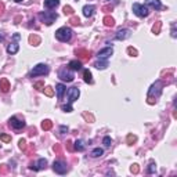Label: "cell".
Wrapping results in <instances>:
<instances>
[{
    "instance_id": "obj_40",
    "label": "cell",
    "mask_w": 177,
    "mask_h": 177,
    "mask_svg": "<svg viewBox=\"0 0 177 177\" xmlns=\"http://www.w3.org/2000/svg\"><path fill=\"white\" fill-rule=\"evenodd\" d=\"M20 148H21V150H25V148H26V141L24 140V138L20 140Z\"/></svg>"
},
{
    "instance_id": "obj_35",
    "label": "cell",
    "mask_w": 177,
    "mask_h": 177,
    "mask_svg": "<svg viewBox=\"0 0 177 177\" xmlns=\"http://www.w3.org/2000/svg\"><path fill=\"white\" fill-rule=\"evenodd\" d=\"M63 111H64V112H72L73 108H72V105H71V104H67V105H64V107H63Z\"/></svg>"
},
{
    "instance_id": "obj_19",
    "label": "cell",
    "mask_w": 177,
    "mask_h": 177,
    "mask_svg": "<svg viewBox=\"0 0 177 177\" xmlns=\"http://www.w3.org/2000/svg\"><path fill=\"white\" fill-rule=\"evenodd\" d=\"M0 88H1L3 93H7V91L10 90V82H8L7 79H1V80H0Z\"/></svg>"
},
{
    "instance_id": "obj_37",
    "label": "cell",
    "mask_w": 177,
    "mask_h": 177,
    "mask_svg": "<svg viewBox=\"0 0 177 177\" xmlns=\"http://www.w3.org/2000/svg\"><path fill=\"white\" fill-rule=\"evenodd\" d=\"M127 53H129L130 55H133V57H136V55L138 54V53H137V50H134L133 47H129V48H127Z\"/></svg>"
},
{
    "instance_id": "obj_1",
    "label": "cell",
    "mask_w": 177,
    "mask_h": 177,
    "mask_svg": "<svg viewBox=\"0 0 177 177\" xmlns=\"http://www.w3.org/2000/svg\"><path fill=\"white\" fill-rule=\"evenodd\" d=\"M72 35L73 32L71 28H68V26H63V28H60L55 31V37H57L60 42H69L71 39H72Z\"/></svg>"
},
{
    "instance_id": "obj_41",
    "label": "cell",
    "mask_w": 177,
    "mask_h": 177,
    "mask_svg": "<svg viewBox=\"0 0 177 177\" xmlns=\"http://www.w3.org/2000/svg\"><path fill=\"white\" fill-rule=\"evenodd\" d=\"M60 133H61V134L68 133V127H67V126H60Z\"/></svg>"
},
{
    "instance_id": "obj_38",
    "label": "cell",
    "mask_w": 177,
    "mask_h": 177,
    "mask_svg": "<svg viewBox=\"0 0 177 177\" xmlns=\"http://www.w3.org/2000/svg\"><path fill=\"white\" fill-rule=\"evenodd\" d=\"M69 22H71V24H73V25H78L79 22V18L78 17H71V20H69Z\"/></svg>"
},
{
    "instance_id": "obj_28",
    "label": "cell",
    "mask_w": 177,
    "mask_h": 177,
    "mask_svg": "<svg viewBox=\"0 0 177 177\" xmlns=\"http://www.w3.org/2000/svg\"><path fill=\"white\" fill-rule=\"evenodd\" d=\"M29 42L33 43L35 46H37V44L40 43V37H39V36H35V35H32V36L29 37Z\"/></svg>"
},
{
    "instance_id": "obj_18",
    "label": "cell",
    "mask_w": 177,
    "mask_h": 177,
    "mask_svg": "<svg viewBox=\"0 0 177 177\" xmlns=\"http://www.w3.org/2000/svg\"><path fill=\"white\" fill-rule=\"evenodd\" d=\"M58 4H60V0H44V8L47 10L55 8Z\"/></svg>"
},
{
    "instance_id": "obj_9",
    "label": "cell",
    "mask_w": 177,
    "mask_h": 177,
    "mask_svg": "<svg viewBox=\"0 0 177 177\" xmlns=\"http://www.w3.org/2000/svg\"><path fill=\"white\" fill-rule=\"evenodd\" d=\"M112 54H114V48L112 47H105V48H103V50H100L97 53V57H98V60H108Z\"/></svg>"
},
{
    "instance_id": "obj_31",
    "label": "cell",
    "mask_w": 177,
    "mask_h": 177,
    "mask_svg": "<svg viewBox=\"0 0 177 177\" xmlns=\"http://www.w3.org/2000/svg\"><path fill=\"white\" fill-rule=\"evenodd\" d=\"M64 14H65V15H72L73 14V8L72 7H71V6H65V7H64Z\"/></svg>"
},
{
    "instance_id": "obj_14",
    "label": "cell",
    "mask_w": 177,
    "mask_h": 177,
    "mask_svg": "<svg viewBox=\"0 0 177 177\" xmlns=\"http://www.w3.org/2000/svg\"><path fill=\"white\" fill-rule=\"evenodd\" d=\"M82 61H78V60H72V61H69L68 64V68L71 69V71H80L82 69Z\"/></svg>"
},
{
    "instance_id": "obj_42",
    "label": "cell",
    "mask_w": 177,
    "mask_h": 177,
    "mask_svg": "<svg viewBox=\"0 0 177 177\" xmlns=\"http://www.w3.org/2000/svg\"><path fill=\"white\" fill-rule=\"evenodd\" d=\"M177 36V32H176V25L172 24V37H176Z\"/></svg>"
},
{
    "instance_id": "obj_33",
    "label": "cell",
    "mask_w": 177,
    "mask_h": 177,
    "mask_svg": "<svg viewBox=\"0 0 177 177\" xmlns=\"http://www.w3.org/2000/svg\"><path fill=\"white\" fill-rule=\"evenodd\" d=\"M0 140L4 141V143H10V141H11V137H10L8 134H1V136H0Z\"/></svg>"
},
{
    "instance_id": "obj_3",
    "label": "cell",
    "mask_w": 177,
    "mask_h": 177,
    "mask_svg": "<svg viewBox=\"0 0 177 177\" xmlns=\"http://www.w3.org/2000/svg\"><path fill=\"white\" fill-rule=\"evenodd\" d=\"M48 67H47L46 64H37L36 67H33V69L29 73V76L31 78H36V76H44L48 73Z\"/></svg>"
},
{
    "instance_id": "obj_16",
    "label": "cell",
    "mask_w": 177,
    "mask_h": 177,
    "mask_svg": "<svg viewBox=\"0 0 177 177\" xmlns=\"http://www.w3.org/2000/svg\"><path fill=\"white\" fill-rule=\"evenodd\" d=\"M94 11H96V6L94 4H87L83 7V15L84 17H91L94 14Z\"/></svg>"
},
{
    "instance_id": "obj_27",
    "label": "cell",
    "mask_w": 177,
    "mask_h": 177,
    "mask_svg": "<svg viewBox=\"0 0 177 177\" xmlns=\"http://www.w3.org/2000/svg\"><path fill=\"white\" fill-rule=\"evenodd\" d=\"M103 144H104V147H111V144H112V140H111L110 136H105L104 138H103Z\"/></svg>"
},
{
    "instance_id": "obj_29",
    "label": "cell",
    "mask_w": 177,
    "mask_h": 177,
    "mask_svg": "<svg viewBox=\"0 0 177 177\" xmlns=\"http://www.w3.org/2000/svg\"><path fill=\"white\" fill-rule=\"evenodd\" d=\"M147 172L150 173V174H152V173L156 172V165L154 163V162H151V163L148 165V169H147Z\"/></svg>"
},
{
    "instance_id": "obj_30",
    "label": "cell",
    "mask_w": 177,
    "mask_h": 177,
    "mask_svg": "<svg viewBox=\"0 0 177 177\" xmlns=\"http://www.w3.org/2000/svg\"><path fill=\"white\" fill-rule=\"evenodd\" d=\"M161 26H162L161 22H156L155 25H154V28H152V32H154L155 35H158V33L161 32Z\"/></svg>"
},
{
    "instance_id": "obj_7",
    "label": "cell",
    "mask_w": 177,
    "mask_h": 177,
    "mask_svg": "<svg viewBox=\"0 0 177 177\" xmlns=\"http://www.w3.org/2000/svg\"><path fill=\"white\" fill-rule=\"evenodd\" d=\"M53 170L57 173V174H65L68 172L67 163L64 161H54V163H53Z\"/></svg>"
},
{
    "instance_id": "obj_11",
    "label": "cell",
    "mask_w": 177,
    "mask_h": 177,
    "mask_svg": "<svg viewBox=\"0 0 177 177\" xmlns=\"http://www.w3.org/2000/svg\"><path fill=\"white\" fill-rule=\"evenodd\" d=\"M10 126L13 129H15V130H20L22 127H25V122L24 120H20L17 119L15 116H11L10 118Z\"/></svg>"
},
{
    "instance_id": "obj_6",
    "label": "cell",
    "mask_w": 177,
    "mask_h": 177,
    "mask_svg": "<svg viewBox=\"0 0 177 177\" xmlns=\"http://www.w3.org/2000/svg\"><path fill=\"white\" fill-rule=\"evenodd\" d=\"M162 93V82L161 80H156L155 83L151 86L150 91H148V98H151L152 96H155V98H158Z\"/></svg>"
},
{
    "instance_id": "obj_21",
    "label": "cell",
    "mask_w": 177,
    "mask_h": 177,
    "mask_svg": "<svg viewBox=\"0 0 177 177\" xmlns=\"http://www.w3.org/2000/svg\"><path fill=\"white\" fill-rule=\"evenodd\" d=\"M76 55H79L82 58H90L91 53L87 51V50H83V48H79V50H76Z\"/></svg>"
},
{
    "instance_id": "obj_26",
    "label": "cell",
    "mask_w": 177,
    "mask_h": 177,
    "mask_svg": "<svg viewBox=\"0 0 177 177\" xmlns=\"http://www.w3.org/2000/svg\"><path fill=\"white\" fill-rule=\"evenodd\" d=\"M51 127H53V122H51V120L46 119V120H43V122H42V129H43V130H50Z\"/></svg>"
},
{
    "instance_id": "obj_17",
    "label": "cell",
    "mask_w": 177,
    "mask_h": 177,
    "mask_svg": "<svg viewBox=\"0 0 177 177\" xmlns=\"http://www.w3.org/2000/svg\"><path fill=\"white\" fill-rule=\"evenodd\" d=\"M18 50H20V44H18L17 42H13V43H10V44L7 46V53L11 54V55H13V54H17Z\"/></svg>"
},
{
    "instance_id": "obj_4",
    "label": "cell",
    "mask_w": 177,
    "mask_h": 177,
    "mask_svg": "<svg viewBox=\"0 0 177 177\" xmlns=\"http://www.w3.org/2000/svg\"><path fill=\"white\" fill-rule=\"evenodd\" d=\"M133 13L140 18L150 15V8L145 4H140V3H133Z\"/></svg>"
},
{
    "instance_id": "obj_49",
    "label": "cell",
    "mask_w": 177,
    "mask_h": 177,
    "mask_svg": "<svg viewBox=\"0 0 177 177\" xmlns=\"http://www.w3.org/2000/svg\"><path fill=\"white\" fill-rule=\"evenodd\" d=\"M14 1H17V3H21L22 0H14Z\"/></svg>"
},
{
    "instance_id": "obj_24",
    "label": "cell",
    "mask_w": 177,
    "mask_h": 177,
    "mask_svg": "<svg viewBox=\"0 0 177 177\" xmlns=\"http://www.w3.org/2000/svg\"><path fill=\"white\" fill-rule=\"evenodd\" d=\"M75 150L79 152L84 151V141L83 140H76L75 141Z\"/></svg>"
},
{
    "instance_id": "obj_12",
    "label": "cell",
    "mask_w": 177,
    "mask_h": 177,
    "mask_svg": "<svg viewBox=\"0 0 177 177\" xmlns=\"http://www.w3.org/2000/svg\"><path fill=\"white\" fill-rule=\"evenodd\" d=\"M130 36H131V32L129 29H119L116 32V35H115V39L116 40H126Z\"/></svg>"
},
{
    "instance_id": "obj_34",
    "label": "cell",
    "mask_w": 177,
    "mask_h": 177,
    "mask_svg": "<svg viewBox=\"0 0 177 177\" xmlns=\"http://www.w3.org/2000/svg\"><path fill=\"white\" fill-rule=\"evenodd\" d=\"M136 140H137V137H136V136H133V134L127 136V143H129V144H133V143H136Z\"/></svg>"
},
{
    "instance_id": "obj_23",
    "label": "cell",
    "mask_w": 177,
    "mask_h": 177,
    "mask_svg": "<svg viewBox=\"0 0 177 177\" xmlns=\"http://www.w3.org/2000/svg\"><path fill=\"white\" fill-rule=\"evenodd\" d=\"M94 67L97 68V69H105V68L108 67V63H107V60H100L97 63H94Z\"/></svg>"
},
{
    "instance_id": "obj_48",
    "label": "cell",
    "mask_w": 177,
    "mask_h": 177,
    "mask_svg": "<svg viewBox=\"0 0 177 177\" xmlns=\"http://www.w3.org/2000/svg\"><path fill=\"white\" fill-rule=\"evenodd\" d=\"M3 40H4V36H3V35L0 33V42H3Z\"/></svg>"
},
{
    "instance_id": "obj_44",
    "label": "cell",
    "mask_w": 177,
    "mask_h": 177,
    "mask_svg": "<svg viewBox=\"0 0 177 177\" xmlns=\"http://www.w3.org/2000/svg\"><path fill=\"white\" fill-rule=\"evenodd\" d=\"M83 116H84V118H86V119H90V120H91V122H93V120H94V118H93V116H91V115H87V114H84Z\"/></svg>"
},
{
    "instance_id": "obj_13",
    "label": "cell",
    "mask_w": 177,
    "mask_h": 177,
    "mask_svg": "<svg viewBox=\"0 0 177 177\" xmlns=\"http://www.w3.org/2000/svg\"><path fill=\"white\" fill-rule=\"evenodd\" d=\"M145 6L147 7H151L154 10H161L162 8L161 0H145Z\"/></svg>"
},
{
    "instance_id": "obj_47",
    "label": "cell",
    "mask_w": 177,
    "mask_h": 177,
    "mask_svg": "<svg viewBox=\"0 0 177 177\" xmlns=\"http://www.w3.org/2000/svg\"><path fill=\"white\" fill-rule=\"evenodd\" d=\"M103 10H104V11H110V10H112V7H104Z\"/></svg>"
},
{
    "instance_id": "obj_36",
    "label": "cell",
    "mask_w": 177,
    "mask_h": 177,
    "mask_svg": "<svg viewBox=\"0 0 177 177\" xmlns=\"http://www.w3.org/2000/svg\"><path fill=\"white\" fill-rule=\"evenodd\" d=\"M33 88H36V90H42V88H44V84H43L42 82H37V83L33 84Z\"/></svg>"
},
{
    "instance_id": "obj_22",
    "label": "cell",
    "mask_w": 177,
    "mask_h": 177,
    "mask_svg": "<svg viewBox=\"0 0 177 177\" xmlns=\"http://www.w3.org/2000/svg\"><path fill=\"white\" fill-rule=\"evenodd\" d=\"M90 155H91V158H100V156L104 155V150H103V148H100V147H98V148H94Z\"/></svg>"
},
{
    "instance_id": "obj_25",
    "label": "cell",
    "mask_w": 177,
    "mask_h": 177,
    "mask_svg": "<svg viewBox=\"0 0 177 177\" xmlns=\"http://www.w3.org/2000/svg\"><path fill=\"white\" fill-rule=\"evenodd\" d=\"M103 22H104V25H105V26H114V25H115L114 18H112V17H110V15L104 17V20H103Z\"/></svg>"
},
{
    "instance_id": "obj_20",
    "label": "cell",
    "mask_w": 177,
    "mask_h": 177,
    "mask_svg": "<svg viewBox=\"0 0 177 177\" xmlns=\"http://www.w3.org/2000/svg\"><path fill=\"white\" fill-rule=\"evenodd\" d=\"M83 79H84L86 83H88V84L93 83V76H91V72H90L88 69H84L83 71Z\"/></svg>"
},
{
    "instance_id": "obj_39",
    "label": "cell",
    "mask_w": 177,
    "mask_h": 177,
    "mask_svg": "<svg viewBox=\"0 0 177 177\" xmlns=\"http://www.w3.org/2000/svg\"><path fill=\"white\" fill-rule=\"evenodd\" d=\"M140 172V167H138V165H137V163H134V165H133V166H131V173H138Z\"/></svg>"
},
{
    "instance_id": "obj_2",
    "label": "cell",
    "mask_w": 177,
    "mask_h": 177,
    "mask_svg": "<svg viewBox=\"0 0 177 177\" xmlns=\"http://www.w3.org/2000/svg\"><path fill=\"white\" fill-rule=\"evenodd\" d=\"M39 18L42 20L43 24H46V25H53L55 20L58 18V14L57 13H54V11H43L39 14Z\"/></svg>"
},
{
    "instance_id": "obj_45",
    "label": "cell",
    "mask_w": 177,
    "mask_h": 177,
    "mask_svg": "<svg viewBox=\"0 0 177 177\" xmlns=\"http://www.w3.org/2000/svg\"><path fill=\"white\" fill-rule=\"evenodd\" d=\"M3 8H4V6H3V3H0V14L3 13Z\"/></svg>"
},
{
    "instance_id": "obj_8",
    "label": "cell",
    "mask_w": 177,
    "mask_h": 177,
    "mask_svg": "<svg viewBox=\"0 0 177 177\" xmlns=\"http://www.w3.org/2000/svg\"><path fill=\"white\" fill-rule=\"evenodd\" d=\"M79 96H80V90H79L78 87L68 88V104L75 103V101L79 98Z\"/></svg>"
},
{
    "instance_id": "obj_15",
    "label": "cell",
    "mask_w": 177,
    "mask_h": 177,
    "mask_svg": "<svg viewBox=\"0 0 177 177\" xmlns=\"http://www.w3.org/2000/svg\"><path fill=\"white\" fill-rule=\"evenodd\" d=\"M55 91H57V98H58V100H63L64 94H65V91H67V87H65V84H63V83L55 84Z\"/></svg>"
},
{
    "instance_id": "obj_10",
    "label": "cell",
    "mask_w": 177,
    "mask_h": 177,
    "mask_svg": "<svg viewBox=\"0 0 177 177\" xmlns=\"http://www.w3.org/2000/svg\"><path fill=\"white\" fill-rule=\"evenodd\" d=\"M46 166H47V161L44 159V158H40L39 161L33 165L32 163L31 166H29V169H32V170H35V172H37V170H43V169H46Z\"/></svg>"
},
{
    "instance_id": "obj_43",
    "label": "cell",
    "mask_w": 177,
    "mask_h": 177,
    "mask_svg": "<svg viewBox=\"0 0 177 177\" xmlns=\"http://www.w3.org/2000/svg\"><path fill=\"white\" fill-rule=\"evenodd\" d=\"M13 39H14V40H20V39H21V35H20V33H14V35H13Z\"/></svg>"
},
{
    "instance_id": "obj_32",
    "label": "cell",
    "mask_w": 177,
    "mask_h": 177,
    "mask_svg": "<svg viewBox=\"0 0 177 177\" xmlns=\"http://www.w3.org/2000/svg\"><path fill=\"white\" fill-rule=\"evenodd\" d=\"M44 94H46L47 97H53L54 96V90L51 87H44Z\"/></svg>"
},
{
    "instance_id": "obj_5",
    "label": "cell",
    "mask_w": 177,
    "mask_h": 177,
    "mask_svg": "<svg viewBox=\"0 0 177 177\" xmlns=\"http://www.w3.org/2000/svg\"><path fill=\"white\" fill-rule=\"evenodd\" d=\"M58 78L61 79V80H64V82H73L75 76H73V73L71 72L69 68L63 67L58 69Z\"/></svg>"
},
{
    "instance_id": "obj_46",
    "label": "cell",
    "mask_w": 177,
    "mask_h": 177,
    "mask_svg": "<svg viewBox=\"0 0 177 177\" xmlns=\"http://www.w3.org/2000/svg\"><path fill=\"white\" fill-rule=\"evenodd\" d=\"M67 144H68V148H69V150H73V148H72V145H71V144H72V143H71V141H68Z\"/></svg>"
}]
</instances>
